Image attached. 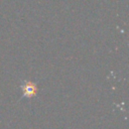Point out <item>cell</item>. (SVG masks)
<instances>
[{
    "instance_id": "obj_1",
    "label": "cell",
    "mask_w": 129,
    "mask_h": 129,
    "mask_svg": "<svg viewBox=\"0 0 129 129\" xmlns=\"http://www.w3.org/2000/svg\"><path fill=\"white\" fill-rule=\"evenodd\" d=\"M21 88L23 91V96H25L27 98H31V97L35 96L36 91H37L36 85L32 82H26L24 85L21 86Z\"/></svg>"
}]
</instances>
